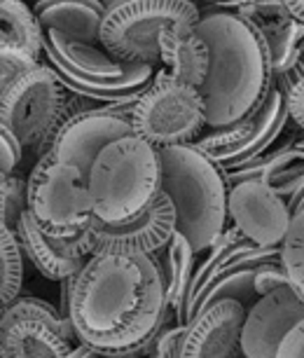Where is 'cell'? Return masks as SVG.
<instances>
[{"instance_id":"cell-1","label":"cell","mask_w":304,"mask_h":358,"mask_svg":"<svg viewBox=\"0 0 304 358\" xmlns=\"http://www.w3.org/2000/svg\"><path fill=\"white\" fill-rule=\"evenodd\" d=\"M171 314L154 255L99 251L75 276L73 328L101 356H154V342Z\"/></svg>"},{"instance_id":"cell-2","label":"cell","mask_w":304,"mask_h":358,"mask_svg":"<svg viewBox=\"0 0 304 358\" xmlns=\"http://www.w3.org/2000/svg\"><path fill=\"white\" fill-rule=\"evenodd\" d=\"M197 31L211 50L206 83L199 87L208 108V129L234 124L260 108L274 87L267 40L239 12H211Z\"/></svg>"},{"instance_id":"cell-3","label":"cell","mask_w":304,"mask_h":358,"mask_svg":"<svg viewBox=\"0 0 304 358\" xmlns=\"http://www.w3.org/2000/svg\"><path fill=\"white\" fill-rule=\"evenodd\" d=\"M161 190L171 197L178 232L192 241L197 255L225 232L229 211L225 169L194 143L159 148Z\"/></svg>"},{"instance_id":"cell-4","label":"cell","mask_w":304,"mask_h":358,"mask_svg":"<svg viewBox=\"0 0 304 358\" xmlns=\"http://www.w3.org/2000/svg\"><path fill=\"white\" fill-rule=\"evenodd\" d=\"M94 215L106 222L136 218L161 192L159 148L138 134L108 143L87 176Z\"/></svg>"},{"instance_id":"cell-5","label":"cell","mask_w":304,"mask_h":358,"mask_svg":"<svg viewBox=\"0 0 304 358\" xmlns=\"http://www.w3.org/2000/svg\"><path fill=\"white\" fill-rule=\"evenodd\" d=\"M68 92L57 69L40 62L10 87L0 90V124L10 127L26 150L43 157L71 117Z\"/></svg>"},{"instance_id":"cell-6","label":"cell","mask_w":304,"mask_h":358,"mask_svg":"<svg viewBox=\"0 0 304 358\" xmlns=\"http://www.w3.org/2000/svg\"><path fill=\"white\" fill-rule=\"evenodd\" d=\"M194 0H122L106 12L101 45L124 64H161L159 36L171 26H197Z\"/></svg>"},{"instance_id":"cell-7","label":"cell","mask_w":304,"mask_h":358,"mask_svg":"<svg viewBox=\"0 0 304 358\" xmlns=\"http://www.w3.org/2000/svg\"><path fill=\"white\" fill-rule=\"evenodd\" d=\"M131 127L154 148L192 143L208 127L206 99L199 87L182 83L161 66L133 108Z\"/></svg>"},{"instance_id":"cell-8","label":"cell","mask_w":304,"mask_h":358,"mask_svg":"<svg viewBox=\"0 0 304 358\" xmlns=\"http://www.w3.org/2000/svg\"><path fill=\"white\" fill-rule=\"evenodd\" d=\"M29 211L54 236H75L94 220L87 173L50 152L38 157L29 173Z\"/></svg>"},{"instance_id":"cell-9","label":"cell","mask_w":304,"mask_h":358,"mask_svg":"<svg viewBox=\"0 0 304 358\" xmlns=\"http://www.w3.org/2000/svg\"><path fill=\"white\" fill-rule=\"evenodd\" d=\"M78 333L61 309L40 297H17L0 316L3 358H66L73 354ZM80 342V340H78Z\"/></svg>"},{"instance_id":"cell-10","label":"cell","mask_w":304,"mask_h":358,"mask_svg":"<svg viewBox=\"0 0 304 358\" xmlns=\"http://www.w3.org/2000/svg\"><path fill=\"white\" fill-rule=\"evenodd\" d=\"M288 120L286 94L274 85L253 115L234 124L211 129L204 136H197L192 143L213 162H218L222 169H234L265 155L286 129Z\"/></svg>"},{"instance_id":"cell-11","label":"cell","mask_w":304,"mask_h":358,"mask_svg":"<svg viewBox=\"0 0 304 358\" xmlns=\"http://www.w3.org/2000/svg\"><path fill=\"white\" fill-rule=\"evenodd\" d=\"M94 241V253L99 251H138L154 255L161 251L178 229V215L171 197L161 190L145 211L124 222H106L94 215L87 227Z\"/></svg>"},{"instance_id":"cell-12","label":"cell","mask_w":304,"mask_h":358,"mask_svg":"<svg viewBox=\"0 0 304 358\" xmlns=\"http://www.w3.org/2000/svg\"><path fill=\"white\" fill-rule=\"evenodd\" d=\"M227 211L232 225L260 246H281L293 220L288 199L255 178L229 185Z\"/></svg>"},{"instance_id":"cell-13","label":"cell","mask_w":304,"mask_h":358,"mask_svg":"<svg viewBox=\"0 0 304 358\" xmlns=\"http://www.w3.org/2000/svg\"><path fill=\"white\" fill-rule=\"evenodd\" d=\"M15 232L22 241L26 258L50 281H64L68 276H75L94 253L89 229L75 236H54L38 225L29 208L22 213Z\"/></svg>"},{"instance_id":"cell-14","label":"cell","mask_w":304,"mask_h":358,"mask_svg":"<svg viewBox=\"0 0 304 358\" xmlns=\"http://www.w3.org/2000/svg\"><path fill=\"white\" fill-rule=\"evenodd\" d=\"M304 319V300L293 286L260 295L248 307L241 335V351L246 358H272L293 326Z\"/></svg>"},{"instance_id":"cell-15","label":"cell","mask_w":304,"mask_h":358,"mask_svg":"<svg viewBox=\"0 0 304 358\" xmlns=\"http://www.w3.org/2000/svg\"><path fill=\"white\" fill-rule=\"evenodd\" d=\"M133 134L131 120L120 117V115L96 110H87L71 115L54 136V143L50 148V155L61 162L80 166L89 176L94 159L103 150L108 143L117 141L122 136Z\"/></svg>"},{"instance_id":"cell-16","label":"cell","mask_w":304,"mask_h":358,"mask_svg":"<svg viewBox=\"0 0 304 358\" xmlns=\"http://www.w3.org/2000/svg\"><path fill=\"white\" fill-rule=\"evenodd\" d=\"M248 307L234 297H222L199 309L187 323L182 358H234L243 356L241 335Z\"/></svg>"},{"instance_id":"cell-17","label":"cell","mask_w":304,"mask_h":358,"mask_svg":"<svg viewBox=\"0 0 304 358\" xmlns=\"http://www.w3.org/2000/svg\"><path fill=\"white\" fill-rule=\"evenodd\" d=\"M234 12L258 26L265 36L269 54H272L274 76L286 71L304 38V24L295 19L286 0H255V3L239 5Z\"/></svg>"},{"instance_id":"cell-18","label":"cell","mask_w":304,"mask_h":358,"mask_svg":"<svg viewBox=\"0 0 304 358\" xmlns=\"http://www.w3.org/2000/svg\"><path fill=\"white\" fill-rule=\"evenodd\" d=\"M262 180L269 190L281 194L283 199H293L304 187V150L295 145V141L276 148L274 152H265L260 157L234 169H225L227 185L241 180Z\"/></svg>"},{"instance_id":"cell-19","label":"cell","mask_w":304,"mask_h":358,"mask_svg":"<svg viewBox=\"0 0 304 358\" xmlns=\"http://www.w3.org/2000/svg\"><path fill=\"white\" fill-rule=\"evenodd\" d=\"M45 57L54 69H64L87 78H115L126 71L124 62L115 59L103 45L80 43L61 36L59 31L45 29Z\"/></svg>"},{"instance_id":"cell-20","label":"cell","mask_w":304,"mask_h":358,"mask_svg":"<svg viewBox=\"0 0 304 358\" xmlns=\"http://www.w3.org/2000/svg\"><path fill=\"white\" fill-rule=\"evenodd\" d=\"M161 66L182 83L201 87L206 83L211 50L197 26H171L159 36Z\"/></svg>"},{"instance_id":"cell-21","label":"cell","mask_w":304,"mask_h":358,"mask_svg":"<svg viewBox=\"0 0 304 358\" xmlns=\"http://www.w3.org/2000/svg\"><path fill=\"white\" fill-rule=\"evenodd\" d=\"M33 10L43 29H54L80 43L101 45V26L108 12L101 0H38Z\"/></svg>"},{"instance_id":"cell-22","label":"cell","mask_w":304,"mask_h":358,"mask_svg":"<svg viewBox=\"0 0 304 358\" xmlns=\"http://www.w3.org/2000/svg\"><path fill=\"white\" fill-rule=\"evenodd\" d=\"M154 258H157L161 281H164L166 302L175 316V323H180L182 312H185L187 293H190L194 262H197V251H194L192 241L175 229L171 241H168L161 251L154 253Z\"/></svg>"},{"instance_id":"cell-23","label":"cell","mask_w":304,"mask_h":358,"mask_svg":"<svg viewBox=\"0 0 304 358\" xmlns=\"http://www.w3.org/2000/svg\"><path fill=\"white\" fill-rule=\"evenodd\" d=\"M0 43L22 47L36 59L45 52V29L24 0H0Z\"/></svg>"},{"instance_id":"cell-24","label":"cell","mask_w":304,"mask_h":358,"mask_svg":"<svg viewBox=\"0 0 304 358\" xmlns=\"http://www.w3.org/2000/svg\"><path fill=\"white\" fill-rule=\"evenodd\" d=\"M0 302L8 307L19 297L24 281V246L10 225H0Z\"/></svg>"},{"instance_id":"cell-25","label":"cell","mask_w":304,"mask_h":358,"mask_svg":"<svg viewBox=\"0 0 304 358\" xmlns=\"http://www.w3.org/2000/svg\"><path fill=\"white\" fill-rule=\"evenodd\" d=\"M258 267L260 265H243V267H234V269H229V272L220 274L218 279L204 290V295L199 297L197 312L208 307L215 300H222V297H234V300L243 302L246 307H251L255 302V297H258V290H255V272H258Z\"/></svg>"},{"instance_id":"cell-26","label":"cell","mask_w":304,"mask_h":358,"mask_svg":"<svg viewBox=\"0 0 304 358\" xmlns=\"http://www.w3.org/2000/svg\"><path fill=\"white\" fill-rule=\"evenodd\" d=\"M281 262L288 272L290 286L304 300V208L293 213L288 234L281 244Z\"/></svg>"},{"instance_id":"cell-27","label":"cell","mask_w":304,"mask_h":358,"mask_svg":"<svg viewBox=\"0 0 304 358\" xmlns=\"http://www.w3.org/2000/svg\"><path fill=\"white\" fill-rule=\"evenodd\" d=\"M0 201H3L0 220L15 229L22 213L29 208V178L17 173L0 176Z\"/></svg>"},{"instance_id":"cell-28","label":"cell","mask_w":304,"mask_h":358,"mask_svg":"<svg viewBox=\"0 0 304 358\" xmlns=\"http://www.w3.org/2000/svg\"><path fill=\"white\" fill-rule=\"evenodd\" d=\"M38 64L40 59L33 57L31 52H26L17 45L0 43V90L10 87L17 78H22L26 71H31Z\"/></svg>"},{"instance_id":"cell-29","label":"cell","mask_w":304,"mask_h":358,"mask_svg":"<svg viewBox=\"0 0 304 358\" xmlns=\"http://www.w3.org/2000/svg\"><path fill=\"white\" fill-rule=\"evenodd\" d=\"M24 143L10 127L0 124V176H8L22 164L24 157Z\"/></svg>"},{"instance_id":"cell-30","label":"cell","mask_w":304,"mask_h":358,"mask_svg":"<svg viewBox=\"0 0 304 358\" xmlns=\"http://www.w3.org/2000/svg\"><path fill=\"white\" fill-rule=\"evenodd\" d=\"M286 286H290V279L281 260L265 262V265H260L258 272H255V290H258V297L274 293V290L286 288Z\"/></svg>"},{"instance_id":"cell-31","label":"cell","mask_w":304,"mask_h":358,"mask_svg":"<svg viewBox=\"0 0 304 358\" xmlns=\"http://www.w3.org/2000/svg\"><path fill=\"white\" fill-rule=\"evenodd\" d=\"M185 335H187V326L182 323H175L173 328H161L157 335V342H154V356L157 358H180L182 349H185Z\"/></svg>"},{"instance_id":"cell-32","label":"cell","mask_w":304,"mask_h":358,"mask_svg":"<svg viewBox=\"0 0 304 358\" xmlns=\"http://www.w3.org/2000/svg\"><path fill=\"white\" fill-rule=\"evenodd\" d=\"M302 80H304V38H302L300 47H297L295 59L290 62L288 69L274 76V85L279 87L283 94H286L290 87H295L297 83H302Z\"/></svg>"},{"instance_id":"cell-33","label":"cell","mask_w":304,"mask_h":358,"mask_svg":"<svg viewBox=\"0 0 304 358\" xmlns=\"http://www.w3.org/2000/svg\"><path fill=\"white\" fill-rule=\"evenodd\" d=\"M281 358H304V319H300L293 326V330L283 337L279 354Z\"/></svg>"},{"instance_id":"cell-34","label":"cell","mask_w":304,"mask_h":358,"mask_svg":"<svg viewBox=\"0 0 304 358\" xmlns=\"http://www.w3.org/2000/svg\"><path fill=\"white\" fill-rule=\"evenodd\" d=\"M286 103H288L290 120L304 131V80L286 92Z\"/></svg>"},{"instance_id":"cell-35","label":"cell","mask_w":304,"mask_h":358,"mask_svg":"<svg viewBox=\"0 0 304 358\" xmlns=\"http://www.w3.org/2000/svg\"><path fill=\"white\" fill-rule=\"evenodd\" d=\"M290 12L295 15V19H300V22L304 24V0H286Z\"/></svg>"},{"instance_id":"cell-36","label":"cell","mask_w":304,"mask_h":358,"mask_svg":"<svg viewBox=\"0 0 304 358\" xmlns=\"http://www.w3.org/2000/svg\"><path fill=\"white\" fill-rule=\"evenodd\" d=\"M288 206H290V211H293V213L302 211V208H304V187L295 194L293 199H288Z\"/></svg>"},{"instance_id":"cell-37","label":"cell","mask_w":304,"mask_h":358,"mask_svg":"<svg viewBox=\"0 0 304 358\" xmlns=\"http://www.w3.org/2000/svg\"><path fill=\"white\" fill-rule=\"evenodd\" d=\"M101 3L106 5V8H113V5H117V3H122V0H101Z\"/></svg>"},{"instance_id":"cell-38","label":"cell","mask_w":304,"mask_h":358,"mask_svg":"<svg viewBox=\"0 0 304 358\" xmlns=\"http://www.w3.org/2000/svg\"><path fill=\"white\" fill-rule=\"evenodd\" d=\"M295 145L300 148V150H304V136H302V138H297V141H295Z\"/></svg>"},{"instance_id":"cell-39","label":"cell","mask_w":304,"mask_h":358,"mask_svg":"<svg viewBox=\"0 0 304 358\" xmlns=\"http://www.w3.org/2000/svg\"><path fill=\"white\" fill-rule=\"evenodd\" d=\"M211 3H213V0H211Z\"/></svg>"}]
</instances>
